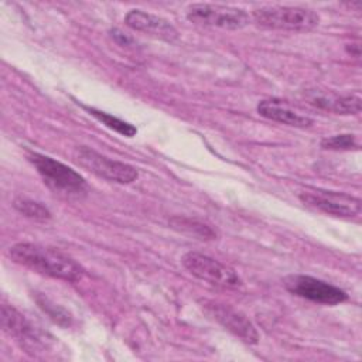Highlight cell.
<instances>
[{
	"label": "cell",
	"mask_w": 362,
	"mask_h": 362,
	"mask_svg": "<svg viewBox=\"0 0 362 362\" xmlns=\"http://www.w3.org/2000/svg\"><path fill=\"white\" fill-rule=\"evenodd\" d=\"M206 310L222 327H225L233 335L239 337L243 342L257 344L259 341L257 329L242 313L236 311L229 305L218 304V303L206 304Z\"/></svg>",
	"instance_id": "cell-10"
},
{
	"label": "cell",
	"mask_w": 362,
	"mask_h": 362,
	"mask_svg": "<svg viewBox=\"0 0 362 362\" xmlns=\"http://www.w3.org/2000/svg\"><path fill=\"white\" fill-rule=\"evenodd\" d=\"M124 23L134 31H140L164 41L173 42L178 38V31L170 21L143 10H130L124 17Z\"/></svg>",
	"instance_id": "cell-11"
},
{
	"label": "cell",
	"mask_w": 362,
	"mask_h": 362,
	"mask_svg": "<svg viewBox=\"0 0 362 362\" xmlns=\"http://www.w3.org/2000/svg\"><path fill=\"white\" fill-rule=\"evenodd\" d=\"M300 199L321 212L334 216H355L361 212V199L344 192L307 189L300 194Z\"/></svg>",
	"instance_id": "cell-9"
},
{
	"label": "cell",
	"mask_w": 362,
	"mask_h": 362,
	"mask_svg": "<svg viewBox=\"0 0 362 362\" xmlns=\"http://www.w3.org/2000/svg\"><path fill=\"white\" fill-rule=\"evenodd\" d=\"M75 161L95 175L119 184H130L139 175L134 167L122 161L107 158L85 146L75 150Z\"/></svg>",
	"instance_id": "cell-6"
},
{
	"label": "cell",
	"mask_w": 362,
	"mask_h": 362,
	"mask_svg": "<svg viewBox=\"0 0 362 362\" xmlns=\"http://www.w3.org/2000/svg\"><path fill=\"white\" fill-rule=\"evenodd\" d=\"M168 223L171 225L173 229L182 232L185 235H189V236H195L202 240H211V239L216 238L215 229L198 219L185 218V216H174L170 219Z\"/></svg>",
	"instance_id": "cell-14"
},
{
	"label": "cell",
	"mask_w": 362,
	"mask_h": 362,
	"mask_svg": "<svg viewBox=\"0 0 362 362\" xmlns=\"http://www.w3.org/2000/svg\"><path fill=\"white\" fill-rule=\"evenodd\" d=\"M182 266L197 279L216 287L235 288L242 284L233 269L199 252H188L181 259Z\"/></svg>",
	"instance_id": "cell-5"
},
{
	"label": "cell",
	"mask_w": 362,
	"mask_h": 362,
	"mask_svg": "<svg viewBox=\"0 0 362 362\" xmlns=\"http://www.w3.org/2000/svg\"><path fill=\"white\" fill-rule=\"evenodd\" d=\"M35 301L38 303V305L42 308V311L45 314H48V317L55 321L57 324L59 325H64V327H68L71 324V315L68 311H65L62 307L54 304L51 300H48L47 297L44 296H37L35 297Z\"/></svg>",
	"instance_id": "cell-17"
},
{
	"label": "cell",
	"mask_w": 362,
	"mask_h": 362,
	"mask_svg": "<svg viewBox=\"0 0 362 362\" xmlns=\"http://www.w3.org/2000/svg\"><path fill=\"white\" fill-rule=\"evenodd\" d=\"M1 325L4 331L16 338L21 348L30 354L44 352L51 345L48 334L35 327L11 305H1Z\"/></svg>",
	"instance_id": "cell-4"
},
{
	"label": "cell",
	"mask_w": 362,
	"mask_h": 362,
	"mask_svg": "<svg viewBox=\"0 0 362 362\" xmlns=\"http://www.w3.org/2000/svg\"><path fill=\"white\" fill-rule=\"evenodd\" d=\"M187 17L189 21L201 25L219 27L226 30L243 28L250 21V16L243 8L206 3L191 6L187 11Z\"/></svg>",
	"instance_id": "cell-7"
},
{
	"label": "cell",
	"mask_w": 362,
	"mask_h": 362,
	"mask_svg": "<svg viewBox=\"0 0 362 362\" xmlns=\"http://www.w3.org/2000/svg\"><path fill=\"white\" fill-rule=\"evenodd\" d=\"M14 208L23 214L27 218L35 219V221H47L51 218V212L49 209L42 205L38 201H33V199H16L14 201Z\"/></svg>",
	"instance_id": "cell-16"
},
{
	"label": "cell",
	"mask_w": 362,
	"mask_h": 362,
	"mask_svg": "<svg viewBox=\"0 0 362 362\" xmlns=\"http://www.w3.org/2000/svg\"><path fill=\"white\" fill-rule=\"evenodd\" d=\"M307 99L313 106L335 115H358L361 112V98L354 95H337L329 90H311L307 95Z\"/></svg>",
	"instance_id": "cell-13"
},
{
	"label": "cell",
	"mask_w": 362,
	"mask_h": 362,
	"mask_svg": "<svg viewBox=\"0 0 362 362\" xmlns=\"http://www.w3.org/2000/svg\"><path fill=\"white\" fill-rule=\"evenodd\" d=\"M110 34L116 40V42H119L120 45H130L132 44V38L129 35H126L124 33H122L120 30H117V28L112 30Z\"/></svg>",
	"instance_id": "cell-19"
},
{
	"label": "cell",
	"mask_w": 362,
	"mask_h": 362,
	"mask_svg": "<svg viewBox=\"0 0 362 362\" xmlns=\"http://www.w3.org/2000/svg\"><path fill=\"white\" fill-rule=\"evenodd\" d=\"M85 109H86L95 119H98L102 124H105L106 127L115 130L116 133H119V134H122V136L133 137V136L137 133V129H136L133 124H130V123H127V122H124V120H122V119H119V117H115V116H112V115H109V113H106V112H102V110H98V109H93V107H86V106H85Z\"/></svg>",
	"instance_id": "cell-15"
},
{
	"label": "cell",
	"mask_w": 362,
	"mask_h": 362,
	"mask_svg": "<svg viewBox=\"0 0 362 362\" xmlns=\"http://www.w3.org/2000/svg\"><path fill=\"white\" fill-rule=\"evenodd\" d=\"M8 255L13 262L54 279L74 283L83 276V267L79 263L62 252L42 245L17 243L10 247Z\"/></svg>",
	"instance_id": "cell-1"
},
{
	"label": "cell",
	"mask_w": 362,
	"mask_h": 362,
	"mask_svg": "<svg viewBox=\"0 0 362 362\" xmlns=\"http://www.w3.org/2000/svg\"><path fill=\"white\" fill-rule=\"evenodd\" d=\"M257 113L269 120L279 122L293 127H308L313 123L311 117L298 112L288 102L276 98L259 102Z\"/></svg>",
	"instance_id": "cell-12"
},
{
	"label": "cell",
	"mask_w": 362,
	"mask_h": 362,
	"mask_svg": "<svg viewBox=\"0 0 362 362\" xmlns=\"http://www.w3.org/2000/svg\"><path fill=\"white\" fill-rule=\"evenodd\" d=\"M28 160L51 189L66 195H81L86 191L83 177L68 165L40 153L30 154Z\"/></svg>",
	"instance_id": "cell-3"
},
{
	"label": "cell",
	"mask_w": 362,
	"mask_h": 362,
	"mask_svg": "<svg viewBox=\"0 0 362 362\" xmlns=\"http://www.w3.org/2000/svg\"><path fill=\"white\" fill-rule=\"evenodd\" d=\"M321 147L325 150H356L359 143L354 134H337L322 139Z\"/></svg>",
	"instance_id": "cell-18"
},
{
	"label": "cell",
	"mask_w": 362,
	"mask_h": 362,
	"mask_svg": "<svg viewBox=\"0 0 362 362\" xmlns=\"http://www.w3.org/2000/svg\"><path fill=\"white\" fill-rule=\"evenodd\" d=\"M283 283H284V287L291 294H296L298 297L307 298L314 303L334 305L348 300V294L339 287L311 276L293 274V276H287Z\"/></svg>",
	"instance_id": "cell-8"
},
{
	"label": "cell",
	"mask_w": 362,
	"mask_h": 362,
	"mask_svg": "<svg viewBox=\"0 0 362 362\" xmlns=\"http://www.w3.org/2000/svg\"><path fill=\"white\" fill-rule=\"evenodd\" d=\"M252 18L257 25L290 31H310L320 23L318 14L313 10L288 6L257 8L252 13Z\"/></svg>",
	"instance_id": "cell-2"
}]
</instances>
